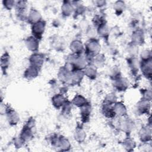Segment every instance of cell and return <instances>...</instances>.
I'll list each match as a JSON object with an SVG mask.
<instances>
[{
    "label": "cell",
    "instance_id": "7c38bea8",
    "mask_svg": "<svg viewBox=\"0 0 152 152\" xmlns=\"http://www.w3.org/2000/svg\"><path fill=\"white\" fill-rule=\"evenodd\" d=\"M115 84H116L115 86L118 89H121V90H124L127 86V81L124 78L119 79L118 81H116Z\"/></svg>",
    "mask_w": 152,
    "mask_h": 152
},
{
    "label": "cell",
    "instance_id": "52a82bcc",
    "mask_svg": "<svg viewBox=\"0 0 152 152\" xmlns=\"http://www.w3.org/2000/svg\"><path fill=\"white\" fill-rule=\"evenodd\" d=\"M38 67H36L35 66H32L31 67H30L26 72L25 73V75L28 78H33V77H36L38 73Z\"/></svg>",
    "mask_w": 152,
    "mask_h": 152
},
{
    "label": "cell",
    "instance_id": "5bb4252c",
    "mask_svg": "<svg viewBox=\"0 0 152 152\" xmlns=\"http://www.w3.org/2000/svg\"><path fill=\"white\" fill-rule=\"evenodd\" d=\"M113 109L115 113H119V115H124L126 111V109L124 106L123 105V104H120V103L117 104L115 106V108H113Z\"/></svg>",
    "mask_w": 152,
    "mask_h": 152
},
{
    "label": "cell",
    "instance_id": "2e32d148",
    "mask_svg": "<svg viewBox=\"0 0 152 152\" xmlns=\"http://www.w3.org/2000/svg\"><path fill=\"white\" fill-rule=\"evenodd\" d=\"M3 4L6 9L8 10H11L15 5V1H11V0H6V1H3Z\"/></svg>",
    "mask_w": 152,
    "mask_h": 152
},
{
    "label": "cell",
    "instance_id": "9c48e42d",
    "mask_svg": "<svg viewBox=\"0 0 152 152\" xmlns=\"http://www.w3.org/2000/svg\"><path fill=\"white\" fill-rule=\"evenodd\" d=\"M64 99L63 96L60 95H58L55 97H54L53 98V103L54 105L57 107L63 105L64 104Z\"/></svg>",
    "mask_w": 152,
    "mask_h": 152
},
{
    "label": "cell",
    "instance_id": "ba28073f",
    "mask_svg": "<svg viewBox=\"0 0 152 152\" xmlns=\"http://www.w3.org/2000/svg\"><path fill=\"white\" fill-rule=\"evenodd\" d=\"M40 19H41L40 14L39 13L38 11H37L36 10H33L30 11L29 17H28V19H29L32 22H34V23H36L38 21H39Z\"/></svg>",
    "mask_w": 152,
    "mask_h": 152
},
{
    "label": "cell",
    "instance_id": "6da1fadb",
    "mask_svg": "<svg viewBox=\"0 0 152 152\" xmlns=\"http://www.w3.org/2000/svg\"><path fill=\"white\" fill-rule=\"evenodd\" d=\"M7 117L9 121V123L11 125L17 124L19 117L17 113L12 109L9 108V110L7 111Z\"/></svg>",
    "mask_w": 152,
    "mask_h": 152
},
{
    "label": "cell",
    "instance_id": "9a60e30c",
    "mask_svg": "<svg viewBox=\"0 0 152 152\" xmlns=\"http://www.w3.org/2000/svg\"><path fill=\"white\" fill-rule=\"evenodd\" d=\"M85 73L86 74V75L88 77H91V78H92L93 77L96 76V70H95V69H93L92 67V66H90V67L87 68L86 70Z\"/></svg>",
    "mask_w": 152,
    "mask_h": 152
},
{
    "label": "cell",
    "instance_id": "30bf717a",
    "mask_svg": "<svg viewBox=\"0 0 152 152\" xmlns=\"http://www.w3.org/2000/svg\"><path fill=\"white\" fill-rule=\"evenodd\" d=\"M62 11L64 15L66 16H69L73 11V8L69 3H66L63 4L62 7Z\"/></svg>",
    "mask_w": 152,
    "mask_h": 152
},
{
    "label": "cell",
    "instance_id": "e0dca14e",
    "mask_svg": "<svg viewBox=\"0 0 152 152\" xmlns=\"http://www.w3.org/2000/svg\"><path fill=\"white\" fill-rule=\"evenodd\" d=\"M125 4L123 1H117L115 4V9L116 11H123V9H124Z\"/></svg>",
    "mask_w": 152,
    "mask_h": 152
},
{
    "label": "cell",
    "instance_id": "8fae6325",
    "mask_svg": "<svg viewBox=\"0 0 152 152\" xmlns=\"http://www.w3.org/2000/svg\"><path fill=\"white\" fill-rule=\"evenodd\" d=\"M81 43L79 41H74L73 42L71 45V49H72V51L74 52V53H78L79 51H81L82 45Z\"/></svg>",
    "mask_w": 152,
    "mask_h": 152
},
{
    "label": "cell",
    "instance_id": "277c9868",
    "mask_svg": "<svg viewBox=\"0 0 152 152\" xmlns=\"http://www.w3.org/2000/svg\"><path fill=\"white\" fill-rule=\"evenodd\" d=\"M99 49H100V46L98 42L96 41L90 42L87 46V51L91 54L98 53V52L99 51Z\"/></svg>",
    "mask_w": 152,
    "mask_h": 152
},
{
    "label": "cell",
    "instance_id": "7a4b0ae2",
    "mask_svg": "<svg viewBox=\"0 0 152 152\" xmlns=\"http://www.w3.org/2000/svg\"><path fill=\"white\" fill-rule=\"evenodd\" d=\"M45 23L42 21H39L36 23H34L33 25L32 30L33 33L36 36H41L45 30Z\"/></svg>",
    "mask_w": 152,
    "mask_h": 152
},
{
    "label": "cell",
    "instance_id": "5b68a950",
    "mask_svg": "<svg viewBox=\"0 0 152 152\" xmlns=\"http://www.w3.org/2000/svg\"><path fill=\"white\" fill-rule=\"evenodd\" d=\"M10 57L7 53H4L1 58V66L3 72L6 71L9 65Z\"/></svg>",
    "mask_w": 152,
    "mask_h": 152
},
{
    "label": "cell",
    "instance_id": "4fadbf2b",
    "mask_svg": "<svg viewBox=\"0 0 152 152\" xmlns=\"http://www.w3.org/2000/svg\"><path fill=\"white\" fill-rule=\"evenodd\" d=\"M74 103L75 104V105L82 107L83 106L86 105V100L82 96H78L76 97L74 99Z\"/></svg>",
    "mask_w": 152,
    "mask_h": 152
},
{
    "label": "cell",
    "instance_id": "8992f818",
    "mask_svg": "<svg viewBox=\"0 0 152 152\" xmlns=\"http://www.w3.org/2000/svg\"><path fill=\"white\" fill-rule=\"evenodd\" d=\"M26 44L28 48L32 51L36 50L38 46V42L34 38H29L27 39Z\"/></svg>",
    "mask_w": 152,
    "mask_h": 152
},
{
    "label": "cell",
    "instance_id": "3957f363",
    "mask_svg": "<svg viewBox=\"0 0 152 152\" xmlns=\"http://www.w3.org/2000/svg\"><path fill=\"white\" fill-rule=\"evenodd\" d=\"M30 61H31L32 66L38 68L41 67L44 63V59L42 56L39 54L34 55L31 57V58H30Z\"/></svg>",
    "mask_w": 152,
    "mask_h": 152
}]
</instances>
